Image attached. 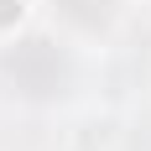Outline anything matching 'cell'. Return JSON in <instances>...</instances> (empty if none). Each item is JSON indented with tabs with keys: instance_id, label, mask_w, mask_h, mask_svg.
<instances>
[{
	"instance_id": "obj_1",
	"label": "cell",
	"mask_w": 151,
	"mask_h": 151,
	"mask_svg": "<svg viewBox=\"0 0 151 151\" xmlns=\"http://www.w3.org/2000/svg\"><path fill=\"white\" fill-rule=\"evenodd\" d=\"M0 78L21 99H58L68 89V58L47 37H26V42H16L0 58Z\"/></svg>"
},
{
	"instance_id": "obj_2",
	"label": "cell",
	"mask_w": 151,
	"mask_h": 151,
	"mask_svg": "<svg viewBox=\"0 0 151 151\" xmlns=\"http://www.w3.org/2000/svg\"><path fill=\"white\" fill-rule=\"evenodd\" d=\"M52 11H58L73 31H89V37H99V31H109V26H115L120 5H115V0H52Z\"/></svg>"
}]
</instances>
